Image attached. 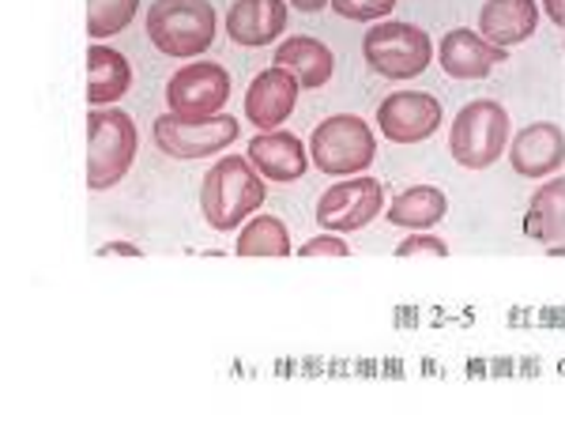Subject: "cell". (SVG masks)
Segmentation results:
<instances>
[{"mask_svg":"<svg viewBox=\"0 0 565 426\" xmlns=\"http://www.w3.org/2000/svg\"><path fill=\"white\" fill-rule=\"evenodd\" d=\"M264 178L257 174L249 159L223 156L212 170L204 174V189H200V212L212 231H234L249 220L253 212H260L264 204Z\"/></svg>","mask_w":565,"mask_h":426,"instance_id":"cell-1","label":"cell"},{"mask_svg":"<svg viewBox=\"0 0 565 426\" xmlns=\"http://www.w3.org/2000/svg\"><path fill=\"white\" fill-rule=\"evenodd\" d=\"M87 189L103 193V189H114L117 181H125V174L136 162V148H140V132H136V121L125 110H114V106H95L87 117Z\"/></svg>","mask_w":565,"mask_h":426,"instance_id":"cell-2","label":"cell"},{"mask_svg":"<svg viewBox=\"0 0 565 426\" xmlns=\"http://www.w3.org/2000/svg\"><path fill=\"white\" fill-rule=\"evenodd\" d=\"M143 26L154 50L174 61H189L212 50L218 15L207 0H154L143 15Z\"/></svg>","mask_w":565,"mask_h":426,"instance_id":"cell-3","label":"cell"},{"mask_svg":"<svg viewBox=\"0 0 565 426\" xmlns=\"http://www.w3.org/2000/svg\"><path fill=\"white\" fill-rule=\"evenodd\" d=\"M309 159L328 178H354L377 159V140L359 114H335L309 136Z\"/></svg>","mask_w":565,"mask_h":426,"instance_id":"cell-4","label":"cell"},{"mask_svg":"<svg viewBox=\"0 0 565 426\" xmlns=\"http://www.w3.org/2000/svg\"><path fill=\"white\" fill-rule=\"evenodd\" d=\"M509 114L494 98H476L452 117L449 151L463 170H487L505 156Z\"/></svg>","mask_w":565,"mask_h":426,"instance_id":"cell-5","label":"cell"},{"mask_svg":"<svg viewBox=\"0 0 565 426\" xmlns=\"http://www.w3.org/2000/svg\"><path fill=\"white\" fill-rule=\"evenodd\" d=\"M362 57L366 65L385 79H415L430 68L434 61V42L423 26L412 23H377L362 39Z\"/></svg>","mask_w":565,"mask_h":426,"instance_id":"cell-6","label":"cell"},{"mask_svg":"<svg viewBox=\"0 0 565 426\" xmlns=\"http://www.w3.org/2000/svg\"><path fill=\"white\" fill-rule=\"evenodd\" d=\"M242 125L226 114H215V117H178V114H162L154 117V129H151V140L162 156L170 159H207V156H218L226 151L234 140H238Z\"/></svg>","mask_w":565,"mask_h":426,"instance_id":"cell-7","label":"cell"},{"mask_svg":"<svg viewBox=\"0 0 565 426\" xmlns=\"http://www.w3.org/2000/svg\"><path fill=\"white\" fill-rule=\"evenodd\" d=\"M381 212H385V185L377 178H359V174L351 181H335L332 189H324L321 201H317V223L332 234L362 231Z\"/></svg>","mask_w":565,"mask_h":426,"instance_id":"cell-8","label":"cell"},{"mask_svg":"<svg viewBox=\"0 0 565 426\" xmlns=\"http://www.w3.org/2000/svg\"><path fill=\"white\" fill-rule=\"evenodd\" d=\"M170 114L178 117H215L231 103V72L215 61H193L167 84Z\"/></svg>","mask_w":565,"mask_h":426,"instance_id":"cell-9","label":"cell"},{"mask_svg":"<svg viewBox=\"0 0 565 426\" xmlns=\"http://www.w3.org/2000/svg\"><path fill=\"white\" fill-rule=\"evenodd\" d=\"M445 110L426 90H396L377 106V129L388 143H423L441 129Z\"/></svg>","mask_w":565,"mask_h":426,"instance_id":"cell-10","label":"cell"},{"mask_svg":"<svg viewBox=\"0 0 565 426\" xmlns=\"http://www.w3.org/2000/svg\"><path fill=\"white\" fill-rule=\"evenodd\" d=\"M298 90H302V84L295 79V72H287L282 65L264 68L260 76H253L249 90H245V121L257 125L260 132L279 129L295 114Z\"/></svg>","mask_w":565,"mask_h":426,"instance_id":"cell-11","label":"cell"},{"mask_svg":"<svg viewBox=\"0 0 565 426\" xmlns=\"http://www.w3.org/2000/svg\"><path fill=\"white\" fill-rule=\"evenodd\" d=\"M565 162V129L554 121H535L513 136L509 143V167L521 178L543 181Z\"/></svg>","mask_w":565,"mask_h":426,"instance_id":"cell-12","label":"cell"},{"mask_svg":"<svg viewBox=\"0 0 565 426\" xmlns=\"http://www.w3.org/2000/svg\"><path fill=\"white\" fill-rule=\"evenodd\" d=\"M249 162L257 167V174L264 181H279V185H290V181H302L309 170V148L298 140L295 132L287 129H268L260 136H253L249 143Z\"/></svg>","mask_w":565,"mask_h":426,"instance_id":"cell-13","label":"cell"},{"mask_svg":"<svg viewBox=\"0 0 565 426\" xmlns=\"http://www.w3.org/2000/svg\"><path fill=\"white\" fill-rule=\"evenodd\" d=\"M501 61H505V50L487 42L479 31H468V26L449 31L441 45H437V65L449 72L452 79H487Z\"/></svg>","mask_w":565,"mask_h":426,"instance_id":"cell-14","label":"cell"},{"mask_svg":"<svg viewBox=\"0 0 565 426\" xmlns=\"http://www.w3.org/2000/svg\"><path fill=\"white\" fill-rule=\"evenodd\" d=\"M282 31H287V0H234L226 12V34L245 50L271 45Z\"/></svg>","mask_w":565,"mask_h":426,"instance_id":"cell-15","label":"cell"},{"mask_svg":"<svg viewBox=\"0 0 565 426\" xmlns=\"http://www.w3.org/2000/svg\"><path fill=\"white\" fill-rule=\"evenodd\" d=\"M535 31H540V4L535 0H487L479 12V34L501 50L527 42Z\"/></svg>","mask_w":565,"mask_h":426,"instance_id":"cell-16","label":"cell"},{"mask_svg":"<svg viewBox=\"0 0 565 426\" xmlns=\"http://www.w3.org/2000/svg\"><path fill=\"white\" fill-rule=\"evenodd\" d=\"M87 103L90 106H114L117 98L129 95L132 87V68L125 61V53L109 50V45H90L87 50Z\"/></svg>","mask_w":565,"mask_h":426,"instance_id":"cell-17","label":"cell"},{"mask_svg":"<svg viewBox=\"0 0 565 426\" xmlns=\"http://www.w3.org/2000/svg\"><path fill=\"white\" fill-rule=\"evenodd\" d=\"M276 65L295 72V79L302 87H324L335 72V57L324 42L309 39V34H295L276 50Z\"/></svg>","mask_w":565,"mask_h":426,"instance_id":"cell-18","label":"cell"},{"mask_svg":"<svg viewBox=\"0 0 565 426\" xmlns=\"http://www.w3.org/2000/svg\"><path fill=\"white\" fill-rule=\"evenodd\" d=\"M524 234L532 242H543V246H554V242L565 238V174L543 181L535 189L524 215Z\"/></svg>","mask_w":565,"mask_h":426,"instance_id":"cell-19","label":"cell"},{"mask_svg":"<svg viewBox=\"0 0 565 426\" xmlns=\"http://www.w3.org/2000/svg\"><path fill=\"white\" fill-rule=\"evenodd\" d=\"M449 212V196L434 185H415L404 189L399 196H392L385 220L392 226H404V231H426V226H437Z\"/></svg>","mask_w":565,"mask_h":426,"instance_id":"cell-20","label":"cell"},{"mask_svg":"<svg viewBox=\"0 0 565 426\" xmlns=\"http://www.w3.org/2000/svg\"><path fill=\"white\" fill-rule=\"evenodd\" d=\"M238 257H290V231L276 215H253L234 242Z\"/></svg>","mask_w":565,"mask_h":426,"instance_id":"cell-21","label":"cell"},{"mask_svg":"<svg viewBox=\"0 0 565 426\" xmlns=\"http://www.w3.org/2000/svg\"><path fill=\"white\" fill-rule=\"evenodd\" d=\"M136 12H140V0H87L84 31L95 42L114 39V34H121L136 20Z\"/></svg>","mask_w":565,"mask_h":426,"instance_id":"cell-22","label":"cell"},{"mask_svg":"<svg viewBox=\"0 0 565 426\" xmlns=\"http://www.w3.org/2000/svg\"><path fill=\"white\" fill-rule=\"evenodd\" d=\"M335 15H343V20H354V23H377L385 20V15L396 8V0H332Z\"/></svg>","mask_w":565,"mask_h":426,"instance_id":"cell-23","label":"cell"},{"mask_svg":"<svg viewBox=\"0 0 565 426\" xmlns=\"http://www.w3.org/2000/svg\"><path fill=\"white\" fill-rule=\"evenodd\" d=\"M423 253H430V257H449V246H445L441 238H434V234H412V238H404L396 246V257H423Z\"/></svg>","mask_w":565,"mask_h":426,"instance_id":"cell-24","label":"cell"},{"mask_svg":"<svg viewBox=\"0 0 565 426\" xmlns=\"http://www.w3.org/2000/svg\"><path fill=\"white\" fill-rule=\"evenodd\" d=\"M351 246L348 242H340L332 231L321 234V238H313V242H306L302 249H298V257H348Z\"/></svg>","mask_w":565,"mask_h":426,"instance_id":"cell-25","label":"cell"},{"mask_svg":"<svg viewBox=\"0 0 565 426\" xmlns=\"http://www.w3.org/2000/svg\"><path fill=\"white\" fill-rule=\"evenodd\" d=\"M98 257H143V249L132 242H106V246H98Z\"/></svg>","mask_w":565,"mask_h":426,"instance_id":"cell-26","label":"cell"},{"mask_svg":"<svg viewBox=\"0 0 565 426\" xmlns=\"http://www.w3.org/2000/svg\"><path fill=\"white\" fill-rule=\"evenodd\" d=\"M543 12L551 15V23L562 31V39H565V0H543Z\"/></svg>","mask_w":565,"mask_h":426,"instance_id":"cell-27","label":"cell"},{"mask_svg":"<svg viewBox=\"0 0 565 426\" xmlns=\"http://www.w3.org/2000/svg\"><path fill=\"white\" fill-rule=\"evenodd\" d=\"M290 4H295L298 12H321V8L332 4V0H290Z\"/></svg>","mask_w":565,"mask_h":426,"instance_id":"cell-28","label":"cell"},{"mask_svg":"<svg viewBox=\"0 0 565 426\" xmlns=\"http://www.w3.org/2000/svg\"><path fill=\"white\" fill-rule=\"evenodd\" d=\"M546 253H551V257H565V238L554 242V246H546Z\"/></svg>","mask_w":565,"mask_h":426,"instance_id":"cell-29","label":"cell"},{"mask_svg":"<svg viewBox=\"0 0 565 426\" xmlns=\"http://www.w3.org/2000/svg\"><path fill=\"white\" fill-rule=\"evenodd\" d=\"M562 167H565V162H562Z\"/></svg>","mask_w":565,"mask_h":426,"instance_id":"cell-30","label":"cell"}]
</instances>
